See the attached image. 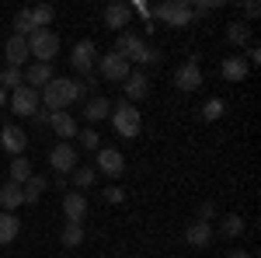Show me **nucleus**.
<instances>
[{"label":"nucleus","mask_w":261,"mask_h":258,"mask_svg":"<svg viewBox=\"0 0 261 258\" xmlns=\"http://www.w3.org/2000/svg\"><path fill=\"white\" fill-rule=\"evenodd\" d=\"M4 101H7V91H4V87H0V105H4Z\"/></svg>","instance_id":"c03bdc74"},{"label":"nucleus","mask_w":261,"mask_h":258,"mask_svg":"<svg viewBox=\"0 0 261 258\" xmlns=\"http://www.w3.org/2000/svg\"><path fill=\"white\" fill-rule=\"evenodd\" d=\"M98 168L101 175H108V178H122V171H125V157H122V150L115 147H101L98 150Z\"/></svg>","instance_id":"1a4fd4ad"},{"label":"nucleus","mask_w":261,"mask_h":258,"mask_svg":"<svg viewBox=\"0 0 261 258\" xmlns=\"http://www.w3.org/2000/svg\"><path fill=\"white\" fill-rule=\"evenodd\" d=\"M226 39H230V45H247V42H251V25H247V21L226 25Z\"/></svg>","instance_id":"393cba45"},{"label":"nucleus","mask_w":261,"mask_h":258,"mask_svg":"<svg viewBox=\"0 0 261 258\" xmlns=\"http://www.w3.org/2000/svg\"><path fill=\"white\" fill-rule=\"evenodd\" d=\"M244 60H247V66H251V63H261V49L258 45H247V56H244Z\"/></svg>","instance_id":"ea45409f"},{"label":"nucleus","mask_w":261,"mask_h":258,"mask_svg":"<svg viewBox=\"0 0 261 258\" xmlns=\"http://www.w3.org/2000/svg\"><path fill=\"white\" fill-rule=\"evenodd\" d=\"M220 234H223V238H237V234H244V220L237 217V213H233V217H223Z\"/></svg>","instance_id":"2f4dec72"},{"label":"nucleus","mask_w":261,"mask_h":258,"mask_svg":"<svg viewBox=\"0 0 261 258\" xmlns=\"http://www.w3.org/2000/svg\"><path fill=\"white\" fill-rule=\"evenodd\" d=\"M73 84V101H84L87 98V87H84V80H70Z\"/></svg>","instance_id":"4c0bfd02"},{"label":"nucleus","mask_w":261,"mask_h":258,"mask_svg":"<svg viewBox=\"0 0 261 258\" xmlns=\"http://www.w3.org/2000/svg\"><path fill=\"white\" fill-rule=\"evenodd\" d=\"M258 14H261V7L254 4V0H251V4H244V18H247V21H254Z\"/></svg>","instance_id":"58836bf2"},{"label":"nucleus","mask_w":261,"mask_h":258,"mask_svg":"<svg viewBox=\"0 0 261 258\" xmlns=\"http://www.w3.org/2000/svg\"><path fill=\"white\" fill-rule=\"evenodd\" d=\"M129 21H133V7H129V4L112 0V4L105 7V25H108V28L122 32V28H129Z\"/></svg>","instance_id":"ddd939ff"},{"label":"nucleus","mask_w":261,"mask_h":258,"mask_svg":"<svg viewBox=\"0 0 261 258\" xmlns=\"http://www.w3.org/2000/svg\"><path fill=\"white\" fill-rule=\"evenodd\" d=\"M105 115H112V101L108 98H87V105H84V119L87 122H98V119H105Z\"/></svg>","instance_id":"4be33fe9"},{"label":"nucleus","mask_w":261,"mask_h":258,"mask_svg":"<svg viewBox=\"0 0 261 258\" xmlns=\"http://www.w3.org/2000/svg\"><path fill=\"white\" fill-rule=\"evenodd\" d=\"M60 241H63V248H81L84 244V223H66Z\"/></svg>","instance_id":"bb28decb"},{"label":"nucleus","mask_w":261,"mask_h":258,"mask_svg":"<svg viewBox=\"0 0 261 258\" xmlns=\"http://www.w3.org/2000/svg\"><path fill=\"white\" fill-rule=\"evenodd\" d=\"M39 105H45V112H63L66 105H73V84L66 77H53L45 87L39 91Z\"/></svg>","instance_id":"f257e3e1"},{"label":"nucleus","mask_w":261,"mask_h":258,"mask_svg":"<svg viewBox=\"0 0 261 258\" xmlns=\"http://www.w3.org/2000/svg\"><path fill=\"white\" fill-rule=\"evenodd\" d=\"M0 206H4V213H14L18 206H24V189L14 185V181L0 185Z\"/></svg>","instance_id":"aec40b11"},{"label":"nucleus","mask_w":261,"mask_h":258,"mask_svg":"<svg viewBox=\"0 0 261 258\" xmlns=\"http://www.w3.org/2000/svg\"><path fill=\"white\" fill-rule=\"evenodd\" d=\"M21 189H24V206H35V202L42 199V192L49 189V181H45V178H39V175H32V178L24 181Z\"/></svg>","instance_id":"5701e85b"},{"label":"nucleus","mask_w":261,"mask_h":258,"mask_svg":"<svg viewBox=\"0 0 261 258\" xmlns=\"http://www.w3.org/2000/svg\"><path fill=\"white\" fill-rule=\"evenodd\" d=\"M101 199H105L108 206H119L122 199H125V192H122L119 185H112V189H105V192H101Z\"/></svg>","instance_id":"f704fd0d"},{"label":"nucleus","mask_w":261,"mask_h":258,"mask_svg":"<svg viewBox=\"0 0 261 258\" xmlns=\"http://www.w3.org/2000/svg\"><path fill=\"white\" fill-rule=\"evenodd\" d=\"M185 244H192V248H209V244H213V223H205V220L188 223V227H185Z\"/></svg>","instance_id":"2eb2a0df"},{"label":"nucleus","mask_w":261,"mask_h":258,"mask_svg":"<svg viewBox=\"0 0 261 258\" xmlns=\"http://www.w3.org/2000/svg\"><path fill=\"white\" fill-rule=\"evenodd\" d=\"M164 60V53H161V49H157V45H146V53H143V66H153V63H161Z\"/></svg>","instance_id":"c9c22d12"},{"label":"nucleus","mask_w":261,"mask_h":258,"mask_svg":"<svg viewBox=\"0 0 261 258\" xmlns=\"http://www.w3.org/2000/svg\"><path fill=\"white\" fill-rule=\"evenodd\" d=\"M49 126L56 129V136H60L63 143L77 139V133H81V129H77V119H73L70 112H53V115H49Z\"/></svg>","instance_id":"dca6fc26"},{"label":"nucleus","mask_w":261,"mask_h":258,"mask_svg":"<svg viewBox=\"0 0 261 258\" xmlns=\"http://www.w3.org/2000/svg\"><path fill=\"white\" fill-rule=\"evenodd\" d=\"M70 63H73V70H77V74H91V70H94V63H98V45H94L91 39H81L77 45H73Z\"/></svg>","instance_id":"6e6552de"},{"label":"nucleus","mask_w":261,"mask_h":258,"mask_svg":"<svg viewBox=\"0 0 261 258\" xmlns=\"http://www.w3.org/2000/svg\"><path fill=\"white\" fill-rule=\"evenodd\" d=\"M0 143H4V150L7 154H14V157H24V147H28V136H24V129L18 126H4V133H0Z\"/></svg>","instance_id":"f3484780"},{"label":"nucleus","mask_w":261,"mask_h":258,"mask_svg":"<svg viewBox=\"0 0 261 258\" xmlns=\"http://www.w3.org/2000/svg\"><path fill=\"white\" fill-rule=\"evenodd\" d=\"M24 42H28V56H35V63H53L60 56V35L49 28H35Z\"/></svg>","instance_id":"f03ea898"},{"label":"nucleus","mask_w":261,"mask_h":258,"mask_svg":"<svg viewBox=\"0 0 261 258\" xmlns=\"http://www.w3.org/2000/svg\"><path fill=\"white\" fill-rule=\"evenodd\" d=\"M56 77L53 74V63H32L28 70H24V80H28V87H35V91H42L49 80Z\"/></svg>","instance_id":"6ab92c4d"},{"label":"nucleus","mask_w":261,"mask_h":258,"mask_svg":"<svg viewBox=\"0 0 261 258\" xmlns=\"http://www.w3.org/2000/svg\"><path fill=\"white\" fill-rule=\"evenodd\" d=\"M28 11H32V25H35V28H49V25H53V18H56V11H53L49 4L28 7Z\"/></svg>","instance_id":"c756f323"},{"label":"nucleus","mask_w":261,"mask_h":258,"mask_svg":"<svg viewBox=\"0 0 261 258\" xmlns=\"http://www.w3.org/2000/svg\"><path fill=\"white\" fill-rule=\"evenodd\" d=\"M77 139H81L84 150H94V154L101 150V136L94 133V129H84V133H77Z\"/></svg>","instance_id":"473e14b6"},{"label":"nucleus","mask_w":261,"mask_h":258,"mask_svg":"<svg viewBox=\"0 0 261 258\" xmlns=\"http://www.w3.org/2000/svg\"><path fill=\"white\" fill-rule=\"evenodd\" d=\"M226 258H251V251H230Z\"/></svg>","instance_id":"37998d69"},{"label":"nucleus","mask_w":261,"mask_h":258,"mask_svg":"<svg viewBox=\"0 0 261 258\" xmlns=\"http://www.w3.org/2000/svg\"><path fill=\"white\" fill-rule=\"evenodd\" d=\"M220 115H223V101L220 98H209V101H205V108H202V119L213 122V119H220Z\"/></svg>","instance_id":"72a5a7b5"},{"label":"nucleus","mask_w":261,"mask_h":258,"mask_svg":"<svg viewBox=\"0 0 261 258\" xmlns=\"http://www.w3.org/2000/svg\"><path fill=\"white\" fill-rule=\"evenodd\" d=\"M49 164L56 168V175L66 178V175L81 164V154H77V147H73V143H56V147H53V154H49Z\"/></svg>","instance_id":"0eeeda50"},{"label":"nucleus","mask_w":261,"mask_h":258,"mask_svg":"<svg viewBox=\"0 0 261 258\" xmlns=\"http://www.w3.org/2000/svg\"><path fill=\"white\" fill-rule=\"evenodd\" d=\"M70 175H73V185H77V192L91 189V185H94V178H98V171H94V168H84V164H77Z\"/></svg>","instance_id":"cd10ccee"},{"label":"nucleus","mask_w":261,"mask_h":258,"mask_svg":"<svg viewBox=\"0 0 261 258\" xmlns=\"http://www.w3.org/2000/svg\"><path fill=\"white\" fill-rule=\"evenodd\" d=\"M32 32H35V25H32V11L24 7V11H18V14H14V35L28 39Z\"/></svg>","instance_id":"7c9ffc66"},{"label":"nucleus","mask_w":261,"mask_h":258,"mask_svg":"<svg viewBox=\"0 0 261 258\" xmlns=\"http://www.w3.org/2000/svg\"><path fill=\"white\" fill-rule=\"evenodd\" d=\"M63 213H66V223H84L87 217V199L81 192H73V189H66V196H63Z\"/></svg>","instance_id":"4468645a"},{"label":"nucleus","mask_w":261,"mask_h":258,"mask_svg":"<svg viewBox=\"0 0 261 258\" xmlns=\"http://www.w3.org/2000/svg\"><path fill=\"white\" fill-rule=\"evenodd\" d=\"M220 70H223V77L230 80V84H241V80L247 77V70H251V66H247V60H244V56H226Z\"/></svg>","instance_id":"412c9836"},{"label":"nucleus","mask_w":261,"mask_h":258,"mask_svg":"<svg viewBox=\"0 0 261 258\" xmlns=\"http://www.w3.org/2000/svg\"><path fill=\"white\" fill-rule=\"evenodd\" d=\"M115 53H119L122 60H129V63H140L143 53H146V42H143V35H136V32H122Z\"/></svg>","instance_id":"9d476101"},{"label":"nucleus","mask_w":261,"mask_h":258,"mask_svg":"<svg viewBox=\"0 0 261 258\" xmlns=\"http://www.w3.org/2000/svg\"><path fill=\"white\" fill-rule=\"evenodd\" d=\"M192 18H195V14H192V4H188V0H167V4L157 7V21L171 25V28H188Z\"/></svg>","instance_id":"20e7f679"},{"label":"nucleus","mask_w":261,"mask_h":258,"mask_svg":"<svg viewBox=\"0 0 261 258\" xmlns=\"http://www.w3.org/2000/svg\"><path fill=\"white\" fill-rule=\"evenodd\" d=\"M84 87H87V95H94V91H98V80L87 77V80H84Z\"/></svg>","instance_id":"a19ab883"},{"label":"nucleus","mask_w":261,"mask_h":258,"mask_svg":"<svg viewBox=\"0 0 261 258\" xmlns=\"http://www.w3.org/2000/svg\"><path fill=\"white\" fill-rule=\"evenodd\" d=\"M11 112H14L18 119L35 115V112H39V91H35V87H28V84H21L18 91L11 95Z\"/></svg>","instance_id":"423d86ee"},{"label":"nucleus","mask_w":261,"mask_h":258,"mask_svg":"<svg viewBox=\"0 0 261 258\" xmlns=\"http://www.w3.org/2000/svg\"><path fill=\"white\" fill-rule=\"evenodd\" d=\"M112 122H115V133L122 139H136L143 129V115L136 112V105H129V101L112 105Z\"/></svg>","instance_id":"7ed1b4c3"},{"label":"nucleus","mask_w":261,"mask_h":258,"mask_svg":"<svg viewBox=\"0 0 261 258\" xmlns=\"http://www.w3.org/2000/svg\"><path fill=\"white\" fill-rule=\"evenodd\" d=\"M98 66H101V77H105V80H112V84H122V80L133 74L129 60H122L115 49H112V53H105V56H98Z\"/></svg>","instance_id":"39448f33"},{"label":"nucleus","mask_w":261,"mask_h":258,"mask_svg":"<svg viewBox=\"0 0 261 258\" xmlns=\"http://www.w3.org/2000/svg\"><path fill=\"white\" fill-rule=\"evenodd\" d=\"M4 60H7V66H24V60H28V42L21 39V35H11L7 39V45H4Z\"/></svg>","instance_id":"a211bd4d"},{"label":"nucleus","mask_w":261,"mask_h":258,"mask_svg":"<svg viewBox=\"0 0 261 258\" xmlns=\"http://www.w3.org/2000/svg\"><path fill=\"white\" fill-rule=\"evenodd\" d=\"M174 84H178V91H199L202 87V70H199V60H188L178 66V74H174Z\"/></svg>","instance_id":"9b49d317"},{"label":"nucleus","mask_w":261,"mask_h":258,"mask_svg":"<svg viewBox=\"0 0 261 258\" xmlns=\"http://www.w3.org/2000/svg\"><path fill=\"white\" fill-rule=\"evenodd\" d=\"M18 230H21V223L14 213H0V244H11L18 238Z\"/></svg>","instance_id":"b1692460"},{"label":"nucleus","mask_w":261,"mask_h":258,"mask_svg":"<svg viewBox=\"0 0 261 258\" xmlns=\"http://www.w3.org/2000/svg\"><path fill=\"white\" fill-rule=\"evenodd\" d=\"M21 84H24V70H18V66H4V70H0V87H4V91H7V87L18 91Z\"/></svg>","instance_id":"a878e982"},{"label":"nucleus","mask_w":261,"mask_h":258,"mask_svg":"<svg viewBox=\"0 0 261 258\" xmlns=\"http://www.w3.org/2000/svg\"><path fill=\"white\" fill-rule=\"evenodd\" d=\"M32 119L39 122V126H45V122H49V112H35V115H32Z\"/></svg>","instance_id":"79ce46f5"},{"label":"nucleus","mask_w":261,"mask_h":258,"mask_svg":"<svg viewBox=\"0 0 261 258\" xmlns=\"http://www.w3.org/2000/svg\"><path fill=\"white\" fill-rule=\"evenodd\" d=\"M213 217H216V206H213V202H202V206H199V220H205V223H209Z\"/></svg>","instance_id":"e433bc0d"},{"label":"nucleus","mask_w":261,"mask_h":258,"mask_svg":"<svg viewBox=\"0 0 261 258\" xmlns=\"http://www.w3.org/2000/svg\"><path fill=\"white\" fill-rule=\"evenodd\" d=\"M28 178H32V164H28V157H14L11 160V181H14V185H24Z\"/></svg>","instance_id":"c85d7f7f"},{"label":"nucleus","mask_w":261,"mask_h":258,"mask_svg":"<svg viewBox=\"0 0 261 258\" xmlns=\"http://www.w3.org/2000/svg\"><path fill=\"white\" fill-rule=\"evenodd\" d=\"M122 87H125V101L133 105V101H143L150 95V77L143 74V70H133L129 77L122 80Z\"/></svg>","instance_id":"f8f14e48"}]
</instances>
